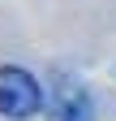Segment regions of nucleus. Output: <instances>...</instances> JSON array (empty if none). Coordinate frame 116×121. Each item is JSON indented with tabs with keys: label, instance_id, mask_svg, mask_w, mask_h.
<instances>
[{
	"label": "nucleus",
	"instance_id": "f257e3e1",
	"mask_svg": "<svg viewBox=\"0 0 116 121\" xmlns=\"http://www.w3.org/2000/svg\"><path fill=\"white\" fill-rule=\"evenodd\" d=\"M43 108V86L30 69L22 65H0V117L9 121H30Z\"/></svg>",
	"mask_w": 116,
	"mask_h": 121
},
{
	"label": "nucleus",
	"instance_id": "f03ea898",
	"mask_svg": "<svg viewBox=\"0 0 116 121\" xmlns=\"http://www.w3.org/2000/svg\"><path fill=\"white\" fill-rule=\"evenodd\" d=\"M43 108H47V121H95V99L86 91V82L73 78V73L52 78V91L43 95Z\"/></svg>",
	"mask_w": 116,
	"mask_h": 121
}]
</instances>
